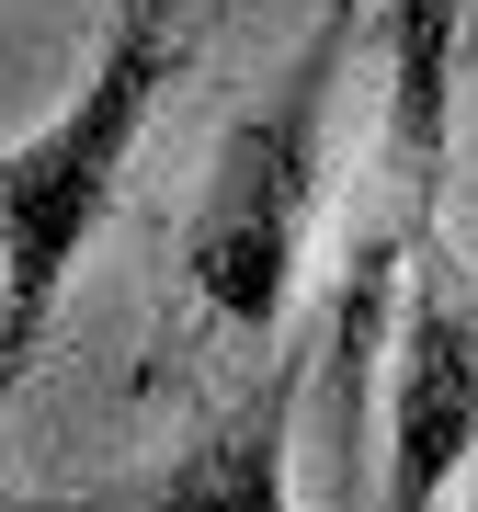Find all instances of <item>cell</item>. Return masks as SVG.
Listing matches in <instances>:
<instances>
[{
  "label": "cell",
  "instance_id": "5b68a950",
  "mask_svg": "<svg viewBox=\"0 0 478 512\" xmlns=\"http://www.w3.org/2000/svg\"><path fill=\"white\" fill-rule=\"evenodd\" d=\"M444 137H456V0H387V183L444 205Z\"/></svg>",
  "mask_w": 478,
  "mask_h": 512
},
{
  "label": "cell",
  "instance_id": "3957f363",
  "mask_svg": "<svg viewBox=\"0 0 478 512\" xmlns=\"http://www.w3.org/2000/svg\"><path fill=\"white\" fill-rule=\"evenodd\" d=\"M399 319H387V399H376V512H433L478 456V274L444 239H399Z\"/></svg>",
  "mask_w": 478,
  "mask_h": 512
},
{
  "label": "cell",
  "instance_id": "6da1fadb",
  "mask_svg": "<svg viewBox=\"0 0 478 512\" xmlns=\"http://www.w3.org/2000/svg\"><path fill=\"white\" fill-rule=\"evenodd\" d=\"M194 57V0H114L92 69L69 80V103L46 114L35 137L0 148V399L23 387L46 319L69 308V274L92 251V228L126 194V160L148 137L160 92Z\"/></svg>",
  "mask_w": 478,
  "mask_h": 512
},
{
  "label": "cell",
  "instance_id": "8992f818",
  "mask_svg": "<svg viewBox=\"0 0 478 512\" xmlns=\"http://www.w3.org/2000/svg\"><path fill=\"white\" fill-rule=\"evenodd\" d=\"M467 512H478V456H467Z\"/></svg>",
  "mask_w": 478,
  "mask_h": 512
},
{
  "label": "cell",
  "instance_id": "7a4b0ae2",
  "mask_svg": "<svg viewBox=\"0 0 478 512\" xmlns=\"http://www.w3.org/2000/svg\"><path fill=\"white\" fill-rule=\"evenodd\" d=\"M353 0L319 12V35L285 57V80L228 126L217 171H205L194 217H183V296L217 330H274L296 296V262H308L319 194H331V92L353 57Z\"/></svg>",
  "mask_w": 478,
  "mask_h": 512
},
{
  "label": "cell",
  "instance_id": "277c9868",
  "mask_svg": "<svg viewBox=\"0 0 478 512\" xmlns=\"http://www.w3.org/2000/svg\"><path fill=\"white\" fill-rule=\"evenodd\" d=\"M308 365H319V342H285L274 376L239 410H217L137 490V512H296V399H308Z\"/></svg>",
  "mask_w": 478,
  "mask_h": 512
}]
</instances>
